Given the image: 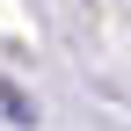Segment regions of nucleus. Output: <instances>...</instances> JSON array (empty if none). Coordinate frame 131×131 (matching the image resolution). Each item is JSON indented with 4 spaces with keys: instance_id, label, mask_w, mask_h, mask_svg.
<instances>
[{
    "instance_id": "obj_1",
    "label": "nucleus",
    "mask_w": 131,
    "mask_h": 131,
    "mask_svg": "<svg viewBox=\"0 0 131 131\" xmlns=\"http://www.w3.org/2000/svg\"><path fill=\"white\" fill-rule=\"evenodd\" d=\"M0 109H7V124H37V109H29V95L15 80H0Z\"/></svg>"
}]
</instances>
